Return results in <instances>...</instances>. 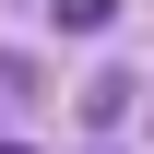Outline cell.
<instances>
[{
	"mask_svg": "<svg viewBox=\"0 0 154 154\" xmlns=\"http://www.w3.org/2000/svg\"><path fill=\"white\" fill-rule=\"evenodd\" d=\"M107 12H119V0H59V24H71V36H107Z\"/></svg>",
	"mask_w": 154,
	"mask_h": 154,
	"instance_id": "obj_1",
	"label": "cell"
}]
</instances>
